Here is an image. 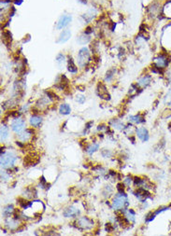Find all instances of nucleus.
Instances as JSON below:
<instances>
[{"instance_id": "nucleus-1", "label": "nucleus", "mask_w": 171, "mask_h": 236, "mask_svg": "<svg viewBox=\"0 0 171 236\" xmlns=\"http://www.w3.org/2000/svg\"><path fill=\"white\" fill-rule=\"evenodd\" d=\"M129 205V201L125 192H118L111 202V208L115 211L125 209Z\"/></svg>"}, {"instance_id": "nucleus-2", "label": "nucleus", "mask_w": 171, "mask_h": 236, "mask_svg": "<svg viewBox=\"0 0 171 236\" xmlns=\"http://www.w3.org/2000/svg\"><path fill=\"white\" fill-rule=\"evenodd\" d=\"M94 220L86 216H83L79 218L76 221L74 222L75 228L79 229L80 231H89L92 230L94 226Z\"/></svg>"}, {"instance_id": "nucleus-3", "label": "nucleus", "mask_w": 171, "mask_h": 236, "mask_svg": "<svg viewBox=\"0 0 171 236\" xmlns=\"http://www.w3.org/2000/svg\"><path fill=\"white\" fill-rule=\"evenodd\" d=\"M17 156L12 152H4L1 154V167L5 170L14 167V163L17 160Z\"/></svg>"}, {"instance_id": "nucleus-4", "label": "nucleus", "mask_w": 171, "mask_h": 236, "mask_svg": "<svg viewBox=\"0 0 171 236\" xmlns=\"http://www.w3.org/2000/svg\"><path fill=\"white\" fill-rule=\"evenodd\" d=\"M169 62H170V57L168 56L166 52H161L154 58V63L159 68H161L163 70H166L168 67Z\"/></svg>"}, {"instance_id": "nucleus-5", "label": "nucleus", "mask_w": 171, "mask_h": 236, "mask_svg": "<svg viewBox=\"0 0 171 236\" xmlns=\"http://www.w3.org/2000/svg\"><path fill=\"white\" fill-rule=\"evenodd\" d=\"M90 62V51L89 49L84 47L78 52V63L81 67H85Z\"/></svg>"}, {"instance_id": "nucleus-6", "label": "nucleus", "mask_w": 171, "mask_h": 236, "mask_svg": "<svg viewBox=\"0 0 171 236\" xmlns=\"http://www.w3.org/2000/svg\"><path fill=\"white\" fill-rule=\"evenodd\" d=\"M25 121L24 119H22L21 117L15 118L14 120H12V129L15 134H19L21 133H23L25 131Z\"/></svg>"}, {"instance_id": "nucleus-7", "label": "nucleus", "mask_w": 171, "mask_h": 236, "mask_svg": "<svg viewBox=\"0 0 171 236\" xmlns=\"http://www.w3.org/2000/svg\"><path fill=\"white\" fill-rule=\"evenodd\" d=\"M134 195L137 198V200L140 202H145L147 199H152V194L149 191V189H143V188H136V189L133 192Z\"/></svg>"}, {"instance_id": "nucleus-8", "label": "nucleus", "mask_w": 171, "mask_h": 236, "mask_svg": "<svg viewBox=\"0 0 171 236\" xmlns=\"http://www.w3.org/2000/svg\"><path fill=\"white\" fill-rule=\"evenodd\" d=\"M147 9H148V13L153 18H154L158 15H162L161 11L163 12V6L159 1H154L148 7Z\"/></svg>"}, {"instance_id": "nucleus-9", "label": "nucleus", "mask_w": 171, "mask_h": 236, "mask_svg": "<svg viewBox=\"0 0 171 236\" xmlns=\"http://www.w3.org/2000/svg\"><path fill=\"white\" fill-rule=\"evenodd\" d=\"M39 156L37 153H30L27 156L25 157V166L29 167V166H36L38 163H39Z\"/></svg>"}, {"instance_id": "nucleus-10", "label": "nucleus", "mask_w": 171, "mask_h": 236, "mask_svg": "<svg viewBox=\"0 0 171 236\" xmlns=\"http://www.w3.org/2000/svg\"><path fill=\"white\" fill-rule=\"evenodd\" d=\"M97 92L98 96L101 99H104L106 101H110V95L108 92V90H107V87H106V85L104 83L99 82L97 84Z\"/></svg>"}, {"instance_id": "nucleus-11", "label": "nucleus", "mask_w": 171, "mask_h": 236, "mask_svg": "<svg viewBox=\"0 0 171 236\" xmlns=\"http://www.w3.org/2000/svg\"><path fill=\"white\" fill-rule=\"evenodd\" d=\"M80 214L81 210L78 207L75 205H70L64 210L63 216L65 218H77L78 216H80Z\"/></svg>"}, {"instance_id": "nucleus-12", "label": "nucleus", "mask_w": 171, "mask_h": 236, "mask_svg": "<svg viewBox=\"0 0 171 236\" xmlns=\"http://www.w3.org/2000/svg\"><path fill=\"white\" fill-rule=\"evenodd\" d=\"M72 21V17L69 14H65L60 17V19L58 20V23L56 24V29L60 30L65 28L66 26H67L69 24V23Z\"/></svg>"}, {"instance_id": "nucleus-13", "label": "nucleus", "mask_w": 171, "mask_h": 236, "mask_svg": "<svg viewBox=\"0 0 171 236\" xmlns=\"http://www.w3.org/2000/svg\"><path fill=\"white\" fill-rule=\"evenodd\" d=\"M152 79H153V78H152L151 75H148V74L143 75V76H141L140 79H137L136 85H137L140 89L146 88L147 86L150 85V83L152 82Z\"/></svg>"}, {"instance_id": "nucleus-14", "label": "nucleus", "mask_w": 171, "mask_h": 236, "mask_svg": "<svg viewBox=\"0 0 171 236\" xmlns=\"http://www.w3.org/2000/svg\"><path fill=\"white\" fill-rule=\"evenodd\" d=\"M22 224H20V220L15 219L14 218H8L5 221V226L10 231H17Z\"/></svg>"}, {"instance_id": "nucleus-15", "label": "nucleus", "mask_w": 171, "mask_h": 236, "mask_svg": "<svg viewBox=\"0 0 171 236\" xmlns=\"http://www.w3.org/2000/svg\"><path fill=\"white\" fill-rule=\"evenodd\" d=\"M136 136L140 139L142 142H147L149 140V132L145 127H140L138 129H136Z\"/></svg>"}, {"instance_id": "nucleus-16", "label": "nucleus", "mask_w": 171, "mask_h": 236, "mask_svg": "<svg viewBox=\"0 0 171 236\" xmlns=\"http://www.w3.org/2000/svg\"><path fill=\"white\" fill-rule=\"evenodd\" d=\"M129 121H131L134 124H141L146 121L144 114L138 113L136 115H133L129 117Z\"/></svg>"}, {"instance_id": "nucleus-17", "label": "nucleus", "mask_w": 171, "mask_h": 236, "mask_svg": "<svg viewBox=\"0 0 171 236\" xmlns=\"http://www.w3.org/2000/svg\"><path fill=\"white\" fill-rule=\"evenodd\" d=\"M29 123L33 128H38L42 123V118L39 117L38 115L31 116L30 120H29Z\"/></svg>"}, {"instance_id": "nucleus-18", "label": "nucleus", "mask_w": 171, "mask_h": 236, "mask_svg": "<svg viewBox=\"0 0 171 236\" xmlns=\"http://www.w3.org/2000/svg\"><path fill=\"white\" fill-rule=\"evenodd\" d=\"M70 37H71V32L68 29L63 30L61 32V34L59 35L57 42L58 43H65V42H67L70 38Z\"/></svg>"}, {"instance_id": "nucleus-19", "label": "nucleus", "mask_w": 171, "mask_h": 236, "mask_svg": "<svg viewBox=\"0 0 171 236\" xmlns=\"http://www.w3.org/2000/svg\"><path fill=\"white\" fill-rule=\"evenodd\" d=\"M2 41L4 42V44H6V46H8L9 44H12V35L8 30H3V32H2Z\"/></svg>"}, {"instance_id": "nucleus-20", "label": "nucleus", "mask_w": 171, "mask_h": 236, "mask_svg": "<svg viewBox=\"0 0 171 236\" xmlns=\"http://www.w3.org/2000/svg\"><path fill=\"white\" fill-rule=\"evenodd\" d=\"M14 210H15V208L13 207L12 205H6V206L3 208V211H2L3 217H4V218H10L12 216H13Z\"/></svg>"}, {"instance_id": "nucleus-21", "label": "nucleus", "mask_w": 171, "mask_h": 236, "mask_svg": "<svg viewBox=\"0 0 171 236\" xmlns=\"http://www.w3.org/2000/svg\"><path fill=\"white\" fill-rule=\"evenodd\" d=\"M95 15H97V10L92 8H90V9L88 10L86 13L83 14L82 17H83L84 21H86V23H90V21L95 17Z\"/></svg>"}, {"instance_id": "nucleus-22", "label": "nucleus", "mask_w": 171, "mask_h": 236, "mask_svg": "<svg viewBox=\"0 0 171 236\" xmlns=\"http://www.w3.org/2000/svg\"><path fill=\"white\" fill-rule=\"evenodd\" d=\"M98 148H99V144L95 143V142H93L92 144H88V146H87L86 148H85V150H86V152L89 155H93L94 152L97 151Z\"/></svg>"}, {"instance_id": "nucleus-23", "label": "nucleus", "mask_w": 171, "mask_h": 236, "mask_svg": "<svg viewBox=\"0 0 171 236\" xmlns=\"http://www.w3.org/2000/svg\"><path fill=\"white\" fill-rule=\"evenodd\" d=\"M163 15L166 18H171V0H167L166 3L163 6Z\"/></svg>"}, {"instance_id": "nucleus-24", "label": "nucleus", "mask_w": 171, "mask_h": 236, "mask_svg": "<svg viewBox=\"0 0 171 236\" xmlns=\"http://www.w3.org/2000/svg\"><path fill=\"white\" fill-rule=\"evenodd\" d=\"M110 124H111L113 126V128L115 129H119V130H124V124L120 121V120H116V119H112L110 121Z\"/></svg>"}, {"instance_id": "nucleus-25", "label": "nucleus", "mask_w": 171, "mask_h": 236, "mask_svg": "<svg viewBox=\"0 0 171 236\" xmlns=\"http://www.w3.org/2000/svg\"><path fill=\"white\" fill-rule=\"evenodd\" d=\"M59 112L62 115H68L71 112V107L67 104H62L59 107Z\"/></svg>"}, {"instance_id": "nucleus-26", "label": "nucleus", "mask_w": 171, "mask_h": 236, "mask_svg": "<svg viewBox=\"0 0 171 236\" xmlns=\"http://www.w3.org/2000/svg\"><path fill=\"white\" fill-rule=\"evenodd\" d=\"M67 70L70 73H77L78 72V67H77L76 64H75V63H74V61L71 57H69L68 62H67Z\"/></svg>"}, {"instance_id": "nucleus-27", "label": "nucleus", "mask_w": 171, "mask_h": 236, "mask_svg": "<svg viewBox=\"0 0 171 236\" xmlns=\"http://www.w3.org/2000/svg\"><path fill=\"white\" fill-rule=\"evenodd\" d=\"M8 135V126L2 122L1 124V142H4Z\"/></svg>"}, {"instance_id": "nucleus-28", "label": "nucleus", "mask_w": 171, "mask_h": 236, "mask_svg": "<svg viewBox=\"0 0 171 236\" xmlns=\"http://www.w3.org/2000/svg\"><path fill=\"white\" fill-rule=\"evenodd\" d=\"M77 41L80 43L81 45L87 44V43L90 41V36H89V35H86L85 33H83V34H81V35L77 38Z\"/></svg>"}, {"instance_id": "nucleus-29", "label": "nucleus", "mask_w": 171, "mask_h": 236, "mask_svg": "<svg viewBox=\"0 0 171 236\" xmlns=\"http://www.w3.org/2000/svg\"><path fill=\"white\" fill-rule=\"evenodd\" d=\"M115 73H116V68L115 67H112L110 70H108V71H107V73H106L105 80L106 81H110L112 79V78L114 77Z\"/></svg>"}, {"instance_id": "nucleus-30", "label": "nucleus", "mask_w": 171, "mask_h": 236, "mask_svg": "<svg viewBox=\"0 0 171 236\" xmlns=\"http://www.w3.org/2000/svg\"><path fill=\"white\" fill-rule=\"evenodd\" d=\"M56 63H58V66L60 67H62V66H64V63H66V57L63 53H59V54L56 56Z\"/></svg>"}, {"instance_id": "nucleus-31", "label": "nucleus", "mask_w": 171, "mask_h": 236, "mask_svg": "<svg viewBox=\"0 0 171 236\" xmlns=\"http://www.w3.org/2000/svg\"><path fill=\"white\" fill-rule=\"evenodd\" d=\"M45 92H46V94H47V96H48V98H49L50 100L58 101V100L60 99V98L58 97V95H57L55 92H53L52 91H46Z\"/></svg>"}, {"instance_id": "nucleus-32", "label": "nucleus", "mask_w": 171, "mask_h": 236, "mask_svg": "<svg viewBox=\"0 0 171 236\" xmlns=\"http://www.w3.org/2000/svg\"><path fill=\"white\" fill-rule=\"evenodd\" d=\"M133 179H134V177L132 176H125L124 178H123V183H124V185L126 186V187H130L131 186V184H132V182H133Z\"/></svg>"}, {"instance_id": "nucleus-33", "label": "nucleus", "mask_w": 171, "mask_h": 236, "mask_svg": "<svg viewBox=\"0 0 171 236\" xmlns=\"http://www.w3.org/2000/svg\"><path fill=\"white\" fill-rule=\"evenodd\" d=\"M112 151H110V149H107V148H103L101 150V155L104 157V158H110L112 156Z\"/></svg>"}, {"instance_id": "nucleus-34", "label": "nucleus", "mask_w": 171, "mask_h": 236, "mask_svg": "<svg viewBox=\"0 0 171 236\" xmlns=\"http://www.w3.org/2000/svg\"><path fill=\"white\" fill-rule=\"evenodd\" d=\"M164 102H165L166 105H170V104H171V87L169 88L168 92H166V96H165Z\"/></svg>"}, {"instance_id": "nucleus-35", "label": "nucleus", "mask_w": 171, "mask_h": 236, "mask_svg": "<svg viewBox=\"0 0 171 236\" xmlns=\"http://www.w3.org/2000/svg\"><path fill=\"white\" fill-rule=\"evenodd\" d=\"M161 118H162V119H169V118H171V109L170 108H166L162 112Z\"/></svg>"}, {"instance_id": "nucleus-36", "label": "nucleus", "mask_w": 171, "mask_h": 236, "mask_svg": "<svg viewBox=\"0 0 171 236\" xmlns=\"http://www.w3.org/2000/svg\"><path fill=\"white\" fill-rule=\"evenodd\" d=\"M155 217H156V215L154 214V212H149L145 218V220H146V222H151L154 219Z\"/></svg>"}, {"instance_id": "nucleus-37", "label": "nucleus", "mask_w": 171, "mask_h": 236, "mask_svg": "<svg viewBox=\"0 0 171 236\" xmlns=\"http://www.w3.org/2000/svg\"><path fill=\"white\" fill-rule=\"evenodd\" d=\"M125 188H126V186L124 185L123 182H120V183H118L116 185V189H117V191L118 192H124Z\"/></svg>"}, {"instance_id": "nucleus-38", "label": "nucleus", "mask_w": 171, "mask_h": 236, "mask_svg": "<svg viewBox=\"0 0 171 236\" xmlns=\"http://www.w3.org/2000/svg\"><path fill=\"white\" fill-rule=\"evenodd\" d=\"M105 229H106V231H108V232H111V231H114V225H113L112 223H110V222H109V223L106 224Z\"/></svg>"}, {"instance_id": "nucleus-39", "label": "nucleus", "mask_w": 171, "mask_h": 236, "mask_svg": "<svg viewBox=\"0 0 171 236\" xmlns=\"http://www.w3.org/2000/svg\"><path fill=\"white\" fill-rule=\"evenodd\" d=\"M85 96H83V95H81V94H78L77 96H76V101L79 103V104H84V102H85Z\"/></svg>"}, {"instance_id": "nucleus-40", "label": "nucleus", "mask_w": 171, "mask_h": 236, "mask_svg": "<svg viewBox=\"0 0 171 236\" xmlns=\"http://www.w3.org/2000/svg\"><path fill=\"white\" fill-rule=\"evenodd\" d=\"M165 75H166V80L168 81L167 83H171V68H170L166 73H165Z\"/></svg>"}, {"instance_id": "nucleus-41", "label": "nucleus", "mask_w": 171, "mask_h": 236, "mask_svg": "<svg viewBox=\"0 0 171 236\" xmlns=\"http://www.w3.org/2000/svg\"><path fill=\"white\" fill-rule=\"evenodd\" d=\"M80 146L81 147H83L84 149L87 147V146H88V144H87V142H86V139H81V140L80 141Z\"/></svg>"}, {"instance_id": "nucleus-42", "label": "nucleus", "mask_w": 171, "mask_h": 236, "mask_svg": "<svg viewBox=\"0 0 171 236\" xmlns=\"http://www.w3.org/2000/svg\"><path fill=\"white\" fill-rule=\"evenodd\" d=\"M84 33L86 34V35H91L92 33H93V27H91V26H87L86 28H85V30H84Z\"/></svg>"}, {"instance_id": "nucleus-43", "label": "nucleus", "mask_w": 171, "mask_h": 236, "mask_svg": "<svg viewBox=\"0 0 171 236\" xmlns=\"http://www.w3.org/2000/svg\"><path fill=\"white\" fill-rule=\"evenodd\" d=\"M107 128H108V126H107L106 124L104 123H101L97 126V131H103V130H107Z\"/></svg>"}, {"instance_id": "nucleus-44", "label": "nucleus", "mask_w": 171, "mask_h": 236, "mask_svg": "<svg viewBox=\"0 0 171 236\" xmlns=\"http://www.w3.org/2000/svg\"><path fill=\"white\" fill-rule=\"evenodd\" d=\"M77 89H78L79 91H81V92H84V91H85V86H83V85H78Z\"/></svg>"}, {"instance_id": "nucleus-45", "label": "nucleus", "mask_w": 171, "mask_h": 236, "mask_svg": "<svg viewBox=\"0 0 171 236\" xmlns=\"http://www.w3.org/2000/svg\"><path fill=\"white\" fill-rule=\"evenodd\" d=\"M14 3L15 5H21L23 3V0H14Z\"/></svg>"}, {"instance_id": "nucleus-46", "label": "nucleus", "mask_w": 171, "mask_h": 236, "mask_svg": "<svg viewBox=\"0 0 171 236\" xmlns=\"http://www.w3.org/2000/svg\"><path fill=\"white\" fill-rule=\"evenodd\" d=\"M129 140H131L133 144L136 142V140H135V137H134V136H130V137H129Z\"/></svg>"}, {"instance_id": "nucleus-47", "label": "nucleus", "mask_w": 171, "mask_h": 236, "mask_svg": "<svg viewBox=\"0 0 171 236\" xmlns=\"http://www.w3.org/2000/svg\"><path fill=\"white\" fill-rule=\"evenodd\" d=\"M79 2L82 3V4H86L87 3V0H78Z\"/></svg>"}, {"instance_id": "nucleus-48", "label": "nucleus", "mask_w": 171, "mask_h": 236, "mask_svg": "<svg viewBox=\"0 0 171 236\" xmlns=\"http://www.w3.org/2000/svg\"><path fill=\"white\" fill-rule=\"evenodd\" d=\"M168 126H169V129H170V130H171V122H169Z\"/></svg>"}, {"instance_id": "nucleus-49", "label": "nucleus", "mask_w": 171, "mask_h": 236, "mask_svg": "<svg viewBox=\"0 0 171 236\" xmlns=\"http://www.w3.org/2000/svg\"><path fill=\"white\" fill-rule=\"evenodd\" d=\"M169 208L171 209V203H170V205H169Z\"/></svg>"}]
</instances>
